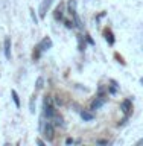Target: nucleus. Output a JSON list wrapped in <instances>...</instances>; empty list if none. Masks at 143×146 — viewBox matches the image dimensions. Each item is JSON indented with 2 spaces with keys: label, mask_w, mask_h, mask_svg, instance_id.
Here are the masks:
<instances>
[{
  "label": "nucleus",
  "mask_w": 143,
  "mask_h": 146,
  "mask_svg": "<svg viewBox=\"0 0 143 146\" xmlns=\"http://www.w3.org/2000/svg\"><path fill=\"white\" fill-rule=\"evenodd\" d=\"M37 88H43V78H38V79H37Z\"/></svg>",
  "instance_id": "13"
},
{
  "label": "nucleus",
  "mask_w": 143,
  "mask_h": 146,
  "mask_svg": "<svg viewBox=\"0 0 143 146\" xmlns=\"http://www.w3.org/2000/svg\"><path fill=\"white\" fill-rule=\"evenodd\" d=\"M55 114H57V111H55V107H53V100L52 98H46L44 102H43V116L46 119H52Z\"/></svg>",
  "instance_id": "2"
},
{
  "label": "nucleus",
  "mask_w": 143,
  "mask_h": 146,
  "mask_svg": "<svg viewBox=\"0 0 143 146\" xmlns=\"http://www.w3.org/2000/svg\"><path fill=\"white\" fill-rule=\"evenodd\" d=\"M3 50H5V58L6 59H11V38L6 36L5 38V43H3Z\"/></svg>",
  "instance_id": "7"
},
{
  "label": "nucleus",
  "mask_w": 143,
  "mask_h": 146,
  "mask_svg": "<svg viewBox=\"0 0 143 146\" xmlns=\"http://www.w3.org/2000/svg\"><path fill=\"white\" fill-rule=\"evenodd\" d=\"M105 102H107V99H105L104 96H98V98H96V99L93 100V102H91L90 110H93V111H94V110H99V108L102 107V105H104Z\"/></svg>",
  "instance_id": "5"
},
{
  "label": "nucleus",
  "mask_w": 143,
  "mask_h": 146,
  "mask_svg": "<svg viewBox=\"0 0 143 146\" xmlns=\"http://www.w3.org/2000/svg\"><path fill=\"white\" fill-rule=\"evenodd\" d=\"M55 125L52 123V120H43L41 122V132H43V135L46 137V139H47L49 141L50 140H53V132H55V128H53Z\"/></svg>",
  "instance_id": "1"
},
{
  "label": "nucleus",
  "mask_w": 143,
  "mask_h": 146,
  "mask_svg": "<svg viewBox=\"0 0 143 146\" xmlns=\"http://www.w3.org/2000/svg\"><path fill=\"white\" fill-rule=\"evenodd\" d=\"M70 15L73 17V23L76 25L78 29H82V23H81L79 17H78V14H76V9H75V2H70Z\"/></svg>",
  "instance_id": "4"
},
{
  "label": "nucleus",
  "mask_w": 143,
  "mask_h": 146,
  "mask_svg": "<svg viewBox=\"0 0 143 146\" xmlns=\"http://www.w3.org/2000/svg\"><path fill=\"white\" fill-rule=\"evenodd\" d=\"M55 18H57V20H61V18H63V11L59 8L55 11Z\"/></svg>",
  "instance_id": "12"
},
{
  "label": "nucleus",
  "mask_w": 143,
  "mask_h": 146,
  "mask_svg": "<svg viewBox=\"0 0 143 146\" xmlns=\"http://www.w3.org/2000/svg\"><path fill=\"white\" fill-rule=\"evenodd\" d=\"M66 26L69 27V29H72V27H73V23H72V21H66Z\"/></svg>",
  "instance_id": "15"
},
{
  "label": "nucleus",
  "mask_w": 143,
  "mask_h": 146,
  "mask_svg": "<svg viewBox=\"0 0 143 146\" xmlns=\"http://www.w3.org/2000/svg\"><path fill=\"white\" fill-rule=\"evenodd\" d=\"M131 99H125V100H123V102L120 104V110H122V113L123 114H125V116L128 117V116H130V113H131Z\"/></svg>",
  "instance_id": "6"
},
{
  "label": "nucleus",
  "mask_w": 143,
  "mask_h": 146,
  "mask_svg": "<svg viewBox=\"0 0 143 146\" xmlns=\"http://www.w3.org/2000/svg\"><path fill=\"white\" fill-rule=\"evenodd\" d=\"M52 46H53L52 40H50L49 36H44V38L40 41V44L37 46V50H38V52H37V55L34 53V58L38 59V58H40V53H41V52H46V50H49L50 47H52Z\"/></svg>",
  "instance_id": "3"
},
{
  "label": "nucleus",
  "mask_w": 143,
  "mask_h": 146,
  "mask_svg": "<svg viewBox=\"0 0 143 146\" xmlns=\"http://www.w3.org/2000/svg\"><path fill=\"white\" fill-rule=\"evenodd\" d=\"M105 38H107V41L110 44H113L114 43V38H113V34L110 31H105Z\"/></svg>",
  "instance_id": "11"
},
{
  "label": "nucleus",
  "mask_w": 143,
  "mask_h": 146,
  "mask_svg": "<svg viewBox=\"0 0 143 146\" xmlns=\"http://www.w3.org/2000/svg\"><path fill=\"white\" fill-rule=\"evenodd\" d=\"M34 100H35V98H32V99H31V105H29V107H31V113H35V108H34Z\"/></svg>",
  "instance_id": "14"
},
{
  "label": "nucleus",
  "mask_w": 143,
  "mask_h": 146,
  "mask_svg": "<svg viewBox=\"0 0 143 146\" xmlns=\"http://www.w3.org/2000/svg\"><path fill=\"white\" fill-rule=\"evenodd\" d=\"M50 5H52V0H44V2L41 3V6H40V17L41 18L46 17V11L49 9Z\"/></svg>",
  "instance_id": "8"
},
{
  "label": "nucleus",
  "mask_w": 143,
  "mask_h": 146,
  "mask_svg": "<svg viewBox=\"0 0 143 146\" xmlns=\"http://www.w3.org/2000/svg\"><path fill=\"white\" fill-rule=\"evenodd\" d=\"M140 84H143V78H140Z\"/></svg>",
  "instance_id": "17"
},
{
  "label": "nucleus",
  "mask_w": 143,
  "mask_h": 146,
  "mask_svg": "<svg viewBox=\"0 0 143 146\" xmlns=\"http://www.w3.org/2000/svg\"><path fill=\"white\" fill-rule=\"evenodd\" d=\"M11 94H12V99H14V102H15V107H17V108H20V99H18V94H17V91H15V90H12V91H11Z\"/></svg>",
  "instance_id": "10"
},
{
  "label": "nucleus",
  "mask_w": 143,
  "mask_h": 146,
  "mask_svg": "<svg viewBox=\"0 0 143 146\" xmlns=\"http://www.w3.org/2000/svg\"><path fill=\"white\" fill-rule=\"evenodd\" d=\"M66 143H67V145H70V143H73V140H72V139H67V140H66Z\"/></svg>",
  "instance_id": "16"
},
{
  "label": "nucleus",
  "mask_w": 143,
  "mask_h": 146,
  "mask_svg": "<svg viewBox=\"0 0 143 146\" xmlns=\"http://www.w3.org/2000/svg\"><path fill=\"white\" fill-rule=\"evenodd\" d=\"M81 117H82V120H84V122H90V120H93V119H94L93 113L87 111V110H82V111H81Z\"/></svg>",
  "instance_id": "9"
}]
</instances>
